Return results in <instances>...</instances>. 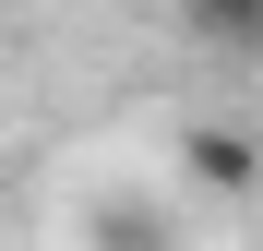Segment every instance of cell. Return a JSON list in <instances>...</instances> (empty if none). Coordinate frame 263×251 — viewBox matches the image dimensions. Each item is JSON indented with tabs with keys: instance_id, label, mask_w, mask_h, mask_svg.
Listing matches in <instances>:
<instances>
[{
	"instance_id": "cell-1",
	"label": "cell",
	"mask_w": 263,
	"mask_h": 251,
	"mask_svg": "<svg viewBox=\"0 0 263 251\" xmlns=\"http://www.w3.org/2000/svg\"><path fill=\"white\" fill-rule=\"evenodd\" d=\"M192 180H215V191H251V144H239V132H192Z\"/></svg>"
},
{
	"instance_id": "cell-2",
	"label": "cell",
	"mask_w": 263,
	"mask_h": 251,
	"mask_svg": "<svg viewBox=\"0 0 263 251\" xmlns=\"http://www.w3.org/2000/svg\"><path fill=\"white\" fill-rule=\"evenodd\" d=\"M192 24H215V36H239V48H263V0H180Z\"/></svg>"
}]
</instances>
